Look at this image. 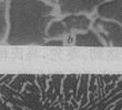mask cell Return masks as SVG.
Masks as SVG:
<instances>
[{
	"instance_id": "1",
	"label": "cell",
	"mask_w": 122,
	"mask_h": 110,
	"mask_svg": "<svg viewBox=\"0 0 122 110\" xmlns=\"http://www.w3.org/2000/svg\"><path fill=\"white\" fill-rule=\"evenodd\" d=\"M55 6L43 0H8V45H45L47 28L56 20Z\"/></svg>"
},
{
	"instance_id": "2",
	"label": "cell",
	"mask_w": 122,
	"mask_h": 110,
	"mask_svg": "<svg viewBox=\"0 0 122 110\" xmlns=\"http://www.w3.org/2000/svg\"><path fill=\"white\" fill-rule=\"evenodd\" d=\"M92 26L106 46L122 47V25L116 22L97 18L92 21Z\"/></svg>"
},
{
	"instance_id": "3",
	"label": "cell",
	"mask_w": 122,
	"mask_h": 110,
	"mask_svg": "<svg viewBox=\"0 0 122 110\" xmlns=\"http://www.w3.org/2000/svg\"><path fill=\"white\" fill-rule=\"evenodd\" d=\"M108 0H57V6L61 16L67 14H93L97 7Z\"/></svg>"
},
{
	"instance_id": "4",
	"label": "cell",
	"mask_w": 122,
	"mask_h": 110,
	"mask_svg": "<svg viewBox=\"0 0 122 110\" xmlns=\"http://www.w3.org/2000/svg\"><path fill=\"white\" fill-rule=\"evenodd\" d=\"M97 17L122 25V0H108L96 9Z\"/></svg>"
},
{
	"instance_id": "5",
	"label": "cell",
	"mask_w": 122,
	"mask_h": 110,
	"mask_svg": "<svg viewBox=\"0 0 122 110\" xmlns=\"http://www.w3.org/2000/svg\"><path fill=\"white\" fill-rule=\"evenodd\" d=\"M61 21L64 23L69 33L73 31H77L78 33L79 32H86L88 30H90L91 25H92V20L87 14H82V13L63 16Z\"/></svg>"
},
{
	"instance_id": "6",
	"label": "cell",
	"mask_w": 122,
	"mask_h": 110,
	"mask_svg": "<svg viewBox=\"0 0 122 110\" xmlns=\"http://www.w3.org/2000/svg\"><path fill=\"white\" fill-rule=\"evenodd\" d=\"M74 46H92V47H104V43L98 33L93 29L86 32H79L74 35Z\"/></svg>"
},
{
	"instance_id": "7",
	"label": "cell",
	"mask_w": 122,
	"mask_h": 110,
	"mask_svg": "<svg viewBox=\"0 0 122 110\" xmlns=\"http://www.w3.org/2000/svg\"><path fill=\"white\" fill-rule=\"evenodd\" d=\"M47 40H56V39H62L66 35L70 34L67 30L64 23L60 20H53L47 28Z\"/></svg>"
},
{
	"instance_id": "8",
	"label": "cell",
	"mask_w": 122,
	"mask_h": 110,
	"mask_svg": "<svg viewBox=\"0 0 122 110\" xmlns=\"http://www.w3.org/2000/svg\"><path fill=\"white\" fill-rule=\"evenodd\" d=\"M7 9H8V0H0V44L6 41L8 32Z\"/></svg>"
},
{
	"instance_id": "9",
	"label": "cell",
	"mask_w": 122,
	"mask_h": 110,
	"mask_svg": "<svg viewBox=\"0 0 122 110\" xmlns=\"http://www.w3.org/2000/svg\"><path fill=\"white\" fill-rule=\"evenodd\" d=\"M45 46H64V41L62 39H56V40H47Z\"/></svg>"
}]
</instances>
